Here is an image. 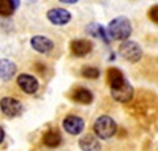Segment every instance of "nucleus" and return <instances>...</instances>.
<instances>
[{"label": "nucleus", "instance_id": "nucleus-5", "mask_svg": "<svg viewBox=\"0 0 158 151\" xmlns=\"http://www.w3.org/2000/svg\"><path fill=\"white\" fill-rule=\"evenodd\" d=\"M0 110L3 112V115H6L10 118H15V117H19L24 112V107L21 104V101L8 96V98L0 99Z\"/></svg>", "mask_w": 158, "mask_h": 151}, {"label": "nucleus", "instance_id": "nucleus-8", "mask_svg": "<svg viewBox=\"0 0 158 151\" xmlns=\"http://www.w3.org/2000/svg\"><path fill=\"white\" fill-rule=\"evenodd\" d=\"M48 21L54 25H65L71 21V13L65 8H52L48 11Z\"/></svg>", "mask_w": 158, "mask_h": 151}, {"label": "nucleus", "instance_id": "nucleus-22", "mask_svg": "<svg viewBox=\"0 0 158 151\" xmlns=\"http://www.w3.org/2000/svg\"><path fill=\"white\" fill-rule=\"evenodd\" d=\"M3 138H5V132H3V129H2V126H0V143L3 142Z\"/></svg>", "mask_w": 158, "mask_h": 151}, {"label": "nucleus", "instance_id": "nucleus-11", "mask_svg": "<svg viewBox=\"0 0 158 151\" xmlns=\"http://www.w3.org/2000/svg\"><path fill=\"white\" fill-rule=\"evenodd\" d=\"M70 49H71L73 55H76V57H85L87 54L92 52V49H94V44H92V41H89V40H82V38H81V40H73Z\"/></svg>", "mask_w": 158, "mask_h": 151}, {"label": "nucleus", "instance_id": "nucleus-12", "mask_svg": "<svg viewBox=\"0 0 158 151\" xmlns=\"http://www.w3.org/2000/svg\"><path fill=\"white\" fill-rule=\"evenodd\" d=\"M106 79H108V83H109V87H111V90L122 87V85L127 82L125 77H123V72H122L120 69H117V68H109V69H108Z\"/></svg>", "mask_w": 158, "mask_h": 151}, {"label": "nucleus", "instance_id": "nucleus-13", "mask_svg": "<svg viewBox=\"0 0 158 151\" xmlns=\"http://www.w3.org/2000/svg\"><path fill=\"white\" fill-rule=\"evenodd\" d=\"M16 74V63H13L8 58L0 60V79L2 80H10L13 76Z\"/></svg>", "mask_w": 158, "mask_h": 151}, {"label": "nucleus", "instance_id": "nucleus-21", "mask_svg": "<svg viewBox=\"0 0 158 151\" xmlns=\"http://www.w3.org/2000/svg\"><path fill=\"white\" fill-rule=\"evenodd\" d=\"M59 2H62V3H67V5H74L77 0H59Z\"/></svg>", "mask_w": 158, "mask_h": 151}, {"label": "nucleus", "instance_id": "nucleus-20", "mask_svg": "<svg viewBox=\"0 0 158 151\" xmlns=\"http://www.w3.org/2000/svg\"><path fill=\"white\" fill-rule=\"evenodd\" d=\"M149 19H150L153 24L158 25V5H155V6H152V8L149 10Z\"/></svg>", "mask_w": 158, "mask_h": 151}, {"label": "nucleus", "instance_id": "nucleus-15", "mask_svg": "<svg viewBox=\"0 0 158 151\" xmlns=\"http://www.w3.org/2000/svg\"><path fill=\"white\" fill-rule=\"evenodd\" d=\"M85 32L89 35H92V38H100V40H103L104 43H109V33H108V29H104L103 25L100 24H89Z\"/></svg>", "mask_w": 158, "mask_h": 151}, {"label": "nucleus", "instance_id": "nucleus-7", "mask_svg": "<svg viewBox=\"0 0 158 151\" xmlns=\"http://www.w3.org/2000/svg\"><path fill=\"white\" fill-rule=\"evenodd\" d=\"M111 96L117 101V103L128 104V103H131V101H133L135 91H133V87H131L128 82H125L122 87H118V88H114V90H111Z\"/></svg>", "mask_w": 158, "mask_h": 151}, {"label": "nucleus", "instance_id": "nucleus-10", "mask_svg": "<svg viewBox=\"0 0 158 151\" xmlns=\"http://www.w3.org/2000/svg\"><path fill=\"white\" fill-rule=\"evenodd\" d=\"M30 46L40 54H48L54 49V43H52L48 36H43V35H35L32 36L30 40Z\"/></svg>", "mask_w": 158, "mask_h": 151}, {"label": "nucleus", "instance_id": "nucleus-6", "mask_svg": "<svg viewBox=\"0 0 158 151\" xmlns=\"http://www.w3.org/2000/svg\"><path fill=\"white\" fill-rule=\"evenodd\" d=\"M62 126H63V129L67 131L68 134L77 135V134H81L84 131L85 123H84V120L81 117H77V115H68V117H65Z\"/></svg>", "mask_w": 158, "mask_h": 151}, {"label": "nucleus", "instance_id": "nucleus-18", "mask_svg": "<svg viewBox=\"0 0 158 151\" xmlns=\"http://www.w3.org/2000/svg\"><path fill=\"white\" fill-rule=\"evenodd\" d=\"M15 10H16V6L13 5L11 0H0V16L8 17L15 13Z\"/></svg>", "mask_w": 158, "mask_h": 151}, {"label": "nucleus", "instance_id": "nucleus-9", "mask_svg": "<svg viewBox=\"0 0 158 151\" xmlns=\"http://www.w3.org/2000/svg\"><path fill=\"white\" fill-rule=\"evenodd\" d=\"M18 85H19L21 90L27 95H33L40 87L36 77H33L30 74H19L18 76Z\"/></svg>", "mask_w": 158, "mask_h": 151}, {"label": "nucleus", "instance_id": "nucleus-23", "mask_svg": "<svg viewBox=\"0 0 158 151\" xmlns=\"http://www.w3.org/2000/svg\"><path fill=\"white\" fill-rule=\"evenodd\" d=\"M11 2H13V5H15V6H16V8H18V6H19V0H11Z\"/></svg>", "mask_w": 158, "mask_h": 151}, {"label": "nucleus", "instance_id": "nucleus-16", "mask_svg": "<svg viewBox=\"0 0 158 151\" xmlns=\"http://www.w3.org/2000/svg\"><path fill=\"white\" fill-rule=\"evenodd\" d=\"M71 98H73V101H76V103H79V104H90L92 101H94L92 91L87 90V88H84V87L76 88V90L71 93Z\"/></svg>", "mask_w": 158, "mask_h": 151}, {"label": "nucleus", "instance_id": "nucleus-1", "mask_svg": "<svg viewBox=\"0 0 158 151\" xmlns=\"http://www.w3.org/2000/svg\"><path fill=\"white\" fill-rule=\"evenodd\" d=\"M131 112L144 124L155 121L158 115V98L149 91H141L131 106Z\"/></svg>", "mask_w": 158, "mask_h": 151}, {"label": "nucleus", "instance_id": "nucleus-19", "mask_svg": "<svg viewBox=\"0 0 158 151\" xmlns=\"http://www.w3.org/2000/svg\"><path fill=\"white\" fill-rule=\"evenodd\" d=\"M81 74L85 79H98L100 77V69L95 68V66H84Z\"/></svg>", "mask_w": 158, "mask_h": 151}, {"label": "nucleus", "instance_id": "nucleus-4", "mask_svg": "<svg viewBox=\"0 0 158 151\" xmlns=\"http://www.w3.org/2000/svg\"><path fill=\"white\" fill-rule=\"evenodd\" d=\"M118 52H120V55L130 63H136V61H139L142 58V49H141V46L136 41H127L125 40L120 44Z\"/></svg>", "mask_w": 158, "mask_h": 151}, {"label": "nucleus", "instance_id": "nucleus-2", "mask_svg": "<svg viewBox=\"0 0 158 151\" xmlns=\"http://www.w3.org/2000/svg\"><path fill=\"white\" fill-rule=\"evenodd\" d=\"M131 32H133V29H131V22L130 19L120 16V17H115L109 22L108 25V33H109V38H112V40H117V41H125L130 38Z\"/></svg>", "mask_w": 158, "mask_h": 151}, {"label": "nucleus", "instance_id": "nucleus-14", "mask_svg": "<svg viewBox=\"0 0 158 151\" xmlns=\"http://www.w3.org/2000/svg\"><path fill=\"white\" fill-rule=\"evenodd\" d=\"M79 146H81L82 151H100L101 149L98 138L92 134H87V135L79 138Z\"/></svg>", "mask_w": 158, "mask_h": 151}, {"label": "nucleus", "instance_id": "nucleus-17", "mask_svg": "<svg viewBox=\"0 0 158 151\" xmlns=\"http://www.w3.org/2000/svg\"><path fill=\"white\" fill-rule=\"evenodd\" d=\"M43 143L49 148H56L62 143V135L59 134V131L56 129H49L44 135H43Z\"/></svg>", "mask_w": 158, "mask_h": 151}, {"label": "nucleus", "instance_id": "nucleus-3", "mask_svg": "<svg viewBox=\"0 0 158 151\" xmlns=\"http://www.w3.org/2000/svg\"><path fill=\"white\" fill-rule=\"evenodd\" d=\"M94 132L98 138H103V140H108L111 138L115 132H117V124L115 121L108 117V115H101L95 120L94 123Z\"/></svg>", "mask_w": 158, "mask_h": 151}]
</instances>
